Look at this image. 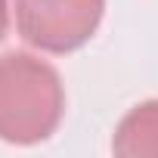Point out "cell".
I'll return each mask as SVG.
<instances>
[{"label":"cell","instance_id":"1","mask_svg":"<svg viewBox=\"0 0 158 158\" xmlns=\"http://www.w3.org/2000/svg\"><path fill=\"white\" fill-rule=\"evenodd\" d=\"M65 112L59 71L31 53L0 56V139L34 146L56 133Z\"/></svg>","mask_w":158,"mask_h":158},{"label":"cell","instance_id":"2","mask_svg":"<svg viewBox=\"0 0 158 158\" xmlns=\"http://www.w3.org/2000/svg\"><path fill=\"white\" fill-rule=\"evenodd\" d=\"M102 13L106 0H16V28L44 53H71L96 34Z\"/></svg>","mask_w":158,"mask_h":158},{"label":"cell","instance_id":"3","mask_svg":"<svg viewBox=\"0 0 158 158\" xmlns=\"http://www.w3.org/2000/svg\"><path fill=\"white\" fill-rule=\"evenodd\" d=\"M112 152L121 158H158V99L139 102L121 118Z\"/></svg>","mask_w":158,"mask_h":158},{"label":"cell","instance_id":"4","mask_svg":"<svg viewBox=\"0 0 158 158\" xmlns=\"http://www.w3.org/2000/svg\"><path fill=\"white\" fill-rule=\"evenodd\" d=\"M6 28H10V10H6V0H0V40L6 37Z\"/></svg>","mask_w":158,"mask_h":158}]
</instances>
